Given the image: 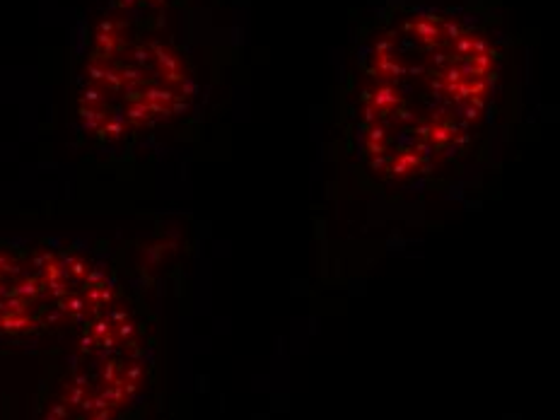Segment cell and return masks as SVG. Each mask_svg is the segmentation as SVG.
Instances as JSON below:
<instances>
[{"mask_svg": "<svg viewBox=\"0 0 560 420\" xmlns=\"http://www.w3.org/2000/svg\"><path fill=\"white\" fill-rule=\"evenodd\" d=\"M512 44L492 0H384L357 29L338 94V147L362 186L452 191L495 150Z\"/></svg>", "mask_w": 560, "mask_h": 420, "instance_id": "1", "label": "cell"}]
</instances>
